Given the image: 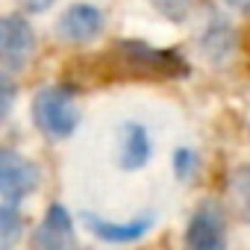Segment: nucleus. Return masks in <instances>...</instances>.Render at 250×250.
<instances>
[{
	"instance_id": "obj_13",
	"label": "nucleus",
	"mask_w": 250,
	"mask_h": 250,
	"mask_svg": "<svg viewBox=\"0 0 250 250\" xmlns=\"http://www.w3.org/2000/svg\"><path fill=\"white\" fill-rule=\"evenodd\" d=\"M150 3L156 6V12H162L171 21H183L191 9V0H150Z\"/></svg>"
},
{
	"instance_id": "obj_15",
	"label": "nucleus",
	"mask_w": 250,
	"mask_h": 250,
	"mask_svg": "<svg viewBox=\"0 0 250 250\" xmlns=\"http://www.w3.org/2000/svg\"><path fill=\"white\" fill-rule=\"evenodd\" d=\"M194 168H197V156L191 153V150H177L174 153V171H177V177L180 180H188L191 174H194Z\"/></svg>"
},
{
	"instance_id": "obj_7",
	"label": "nucleus",
	"mask_w": 250,
	"mask_h": 250,
	"mask_svg": "<svg viewBox=\"0 0 250 250\" xmlns=\"http://www.w3.org/2000/svg\"><path fill=\"white\" fill-rule=\"evenodd\" d=\"M33 247L36 250H74L77 247L74 221H71V215L62 203H53L44 212L42 224L33 232Z\"/></svg>"
},
{
	"instance_id": "obj_11",
	"label": "nucleus",
	"mask_w": 250,
	"mask_h": 250,
	"mask_svg": "<svg viewBox=\"0 0 250 250\" xmlns=\"http://www.w3.org/2000/svg\"><path fill=\"white\" fill-rule=\"evenodd\" d=\"M24 232V218L18 215L15 206H0V250H12L21 241Z\"/></svg>"
},
{
	"instance_id": "obj_8",
	"label": "nucleus",
	"mask_w": 250,
	"mask_h": 250,
	"mask_svg": "<svg viewBox=\"0 0 250 250\" xmlns=\"http://www.w3.org/2000/svg\"><path fill=\"white\" fill-rule=\"evenodd\" d=\"M83 224H85L88 232L97 235L100 241H109V244H127V241H139V238L153 227V215L115 224V221H106V218H100V215H94V212H83Z\"/></svg>"
},
{
	"instance_id": "obj_6",
	"label": "nucleus",
	"mask_w": 250,
	"mask_h": 250,
	"mask_svg": "<svg viewBox=\"0 0 250 250\" xmlns=\"http://www.w3.org/2000/svg\"><path fill=\"white\" fill-rule=\"evenodd\" d=\"M106 27V18L97 6H88V3H74L68 6L59 21H56V36L68 44H85V42H94Z\"/></svg>"
},
{
	"instance_id": "obj_1",
	"label": "nucleus",
	"mask_w": 250,
	"mask_h": 250,
	"mask_svg": "<svg viewBox=\"0 0 250 250\" xmlns=\"http://www.w3.org/2000/svg\"><path fill=\"white\" fill-rule=\"evenodd\" d=\"M109 56L121 74L139 80H177L188 74V65L180 53L159 50L145 42H118Z\"/></svg>"
},
{
	"instance_id": "obj_14",
	"label": "nucleus",
	"mask_w": 250,
	"mask_h": 250,
	"mask_svg": "<svg viewBox=\"0 0 250 250\" xmlns=\"http://www.w3.org/2000/svg\"><path fill=\"white\" fill-rule=\"evenodd\" d=\"M15 97H18V85H15V80H12L9 74L0 71V121L9 115V109H12Z\"/></svg>"
},
{
	"instance_id": "obj_12",
	"label": "nucleus",
	"mask_w": 250,
	"mask_h": 250,
	"mask_svg": "<svg viewBox=\"0 0 250 250\" xmlns=\"http://www.w3.org/2000/svg\"><path fill=\"white\" fill-rule=\"evenodd\" d=\"M232 194H235V200H238L241 212L250 218V165H244V168H238V171H235Z\"/></svg>"
},
{
	"instance_id": "obj_10",
	"label": "nucleus",
	"mask_w": 250,
	"mask_h": 250,
	"mask_svg": "<svg viewBox=\"0 0 250 250\" xmlns=\"http://www.w3.org/2000/svg\"><path fill=\"white\" fill-rule=\"evenodd\" d=\"M200 50L206 53V59L212 65H224L235 50V33H232L229 21L221 18L218 12L212 15V21L206 24L203 36H200Z\"/></svg>"
},
{
	"instance_id": "obj_2",
	"label": "nucleus",
	"mask_w": 250,
	"mask_h": 250,
	"mask_svg": "<svg viewBox=\"0 0 250 250\" xmlns=\"http://www.w3.org/2000/svg\"><path fill=\"white\" fill-rule=\"evenodd\" d=\"M33 124L47 139H68L80 127L74 91L65 85H44L33 97Z\"/></svg>"
},
{
	"instance_id": "obj_5",
	"label": "nucleus",
	"mask_w": 250,
	"mask_h": 250,
	"mask_svg": "<svg viewBox=\"0 0 250 250\" xmlns=\"http://www.w3.org/2000/svg\"><path fill=\"white\" fill-rule=\"evenodd\" d=\"M42 183V171L36 162L15 150H0V197L21 200L36 191Z\"/></svg>"
},
{
	"instance_id": "obj_4",
	"label": "nucleus",
	"mask_w": 250,
	"mask_h": 250,
	"mask_svg": "<svg viewBox=\"0 0 250 250\" xmlns=\"http://www.w3.org/2000/svg\"><path fill=\"white\" fill-rule=\"evenodd\" d=\"M36 53V33L21 15H0V62L9 68H24Z\"/></svg>"
},
{
	"instance_id": "obj_17",
	"label": "nucleus",
	"mask_w": 250,
	"mask_h": 250,
	"mask_svg": "<svg viewBox=\"0 0 250 250\" xmlns=\"http://www.w3.org/2000/svg\"><path fill=\"white\" fill-rule=\"evenodd\" d=\"M227 3H229L232 9H238V12H244V15H250V0H227Z\"/></svg>"
},
{
	"instance_id": "obj_9",
	"label": "nucleus",
	"mask_w": 250,
	"mask_h": 250,
	"mask_svg": "<svg viewBox=\"0 0 250 250\" xmlns=\"http://www.w3.org/2000/svg\"><path fill=\"white\" fill-rule=\"evenodd\" d=\"M150 153H153V142H150V133L142 127V124H124L121 130V150H118V162L124 171H139L150 162Z\"/></svg>"
},
{
	"instance_id": "obj_3",
	"label": "nucleus",
	"mask_w": 250,
	"mask_h": 250,
	"mask_svg": "<svg viewBox=\"0 0 250 250\" xmlns=\"http://www.w3.org/2000/svg\"><path fill=\"white\" fill-rule=\"evenodd\" d=\"M183 250H227L224 215L215 203H203L194 209L183 235Z\"/></svg>"
},
{
	"instance_id": "obj_16",
	"label": "nucleus",
	"mask_w": 250,
	"mask_h": 250,
	"mask_svg": "<svg viewBox=\"0 0 250 250\" xmlns=\"http://www.w3.org/2000/svg\"><path fill=\"white\" fill-rule=\"evenodd\" d=\"M21 3H24L27 12H44V9L53 6V0H21Z\"/></svg>"
}]
</instances>
